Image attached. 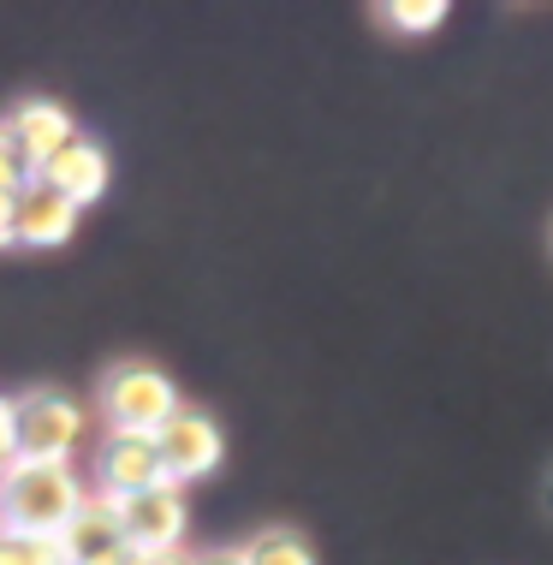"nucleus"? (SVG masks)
Masks as SVG:
<instances>
[{"label":"nucleus","instance_id":"nucleus-7","mask_svg":"<svg viewBox=\"0 0 553 565\" xmlns=\"http://www.w3.org/2000/svg\"><path fill=\"white\" fill-rule=\"evenodd\" d=\"M167 470H161V452H156V435H102L96 447V494H114V500H131L143 488H161Z\"/></svg>","mask_w":553,"mask_h":565},{"label":"nucleus","instance_id":"nucleus-6","mask_svg":"<svg viewBox=\"0 0 553 565\" xmlns=\"http://www.w3.org/2000/svg\"><path fill=\"white\" fill-rule=\"evenodd\" d=\"M54 542H60V559L66 565H131V542L119 530V507L107 494H89L78 518Z\"/></svg>","mask_w":553,"mask_h":565},{"label":"nucleus","instance_id":"nucleus-16","mask_svg":"<svg viewBox=\"0 0 553 565\" xmlns=\"http://www.w3.org/2000/svg\"><path fill=\"white\" fill-rule=\"evenodd\" d=\"M19 244V209H12V191H0V250Z\"/></svg>","mask_w":553,"mask_h":565},{"label":"nucleus","instance_id":"nucleus-12","mask_svg":"<svg viewBox=\"0 0 553 565\" xmlns=\"http://www.w3.org/2000/svg\"><path fill=\"white\" fill-rule=\"evenodd\" d=\"M0 565H66V559H60L54 536H19V530H0Z\"/></svg>","mask_w":553,"mask_h":565},{"label":"nucleus","instance_id":"nucleus-5","mask_svg":"<svg viewBox=\"0 0 553 565\" xmlns=\"http://www.w3.org/2000/svg\"><path fill=\"white\" fill-rule=\"evenodd\" d=\"M156 452H161V470H167V482H203L221 470V458H226V435H221V423L209 417V411H191V405H179L173 417L161 423V435H156Z\"/></svg>","mask_w":553,"mask_h":565},{"label":"nucleus","instance_id":"nucleus-17","mask_svg":"<svg viewBox=\"0 0 553 565\" xmlns=\"http://www.w3.org/2000/svg\"><path fill=\"white\" fill-rule=\"evenodd\" d=\"M131 565H191L184 554H131Z\"/></svg>","mask_w":553,"mask_h":565},{"label":"nucleus","instance_id":"nucleus-14","mask_svg":"<svg viewBox=\"0 0 553 565\" xmlns=\"http://www.w3.org/2000/svg\"><path fill=\"white\" fill-rule=\"evenodd\" d=\"M440 19H447L440 0H393L387 7V24H398V30H435Z\"/></svg>","mask_w":553,"mask_h":565},{"label":"nucleus","instance_id":"nucleus-19","mask_svg":"<svg viewBox=\"0 0 553 565\" xmlns=\"http://www.w3.org/2000/svg\"><path fill=\"white\" fill-rule=\"evenodd\" d=\"M547 500H553V482H547Z\"/></svg>","mask_w":553,"mask_h":565},{"label":"nucleus","instance_id":"nucleus-9","mask_svg":"<svg viewBox=\"0 0 553 565\" xmlns=\"http://www.w3.org/2000/svg\"><path fill=\"white\" fill-rule=\"evenodd\" d=\"M12 209H19V244L30 250H54V244H66L78 233V203H66L54 185H42V179H30V185L12 196Z\"/></svg>","mask_w":553,"mask_h":565},{"label":"nucleus","instance_id":"nucleus-8","mask_svg":"<svg viewBox=\"0 0 553 565\" xmlns=\"http://www.w3.org/2000/svg\"><path fill=\"white\" fill-rule=\"evenodd\" d=\"M7 131H12V143L24 149L30 167H49L60 149L78 137V119L60 108V102H49V96H30V102H19V108H12Z\"/></svg>","mask_w":553,"mask_h":565},{"label":"nucleus","instance_id":"nucleus-13","mask_svg":"<svg viewBox=\"0 0 553 565\" xmlns=\"http://www.w3.org/2000/svg\"><path fill=\"white\" fill-rule=\"evenodd\" d=\"M30 179H36V167L24 161V149L12 143V131H7V126H0V191L19 196V191L30 185Z\"/></svg>","mask_w":553,"mask_h":565},{"label":"nucleus","instance_id":"nucleus-2","mask_svg":"<svg viewBox=\"0 0 553 565\" xmlns=\"http://www.w3.org/2000/svg\"><path fill=\"white\" fill-rule=\"evenodd\" d=\"M173 411H179V387L156 363H114L102 375V417L114 435H161V423Z\"/></svg>","mask_w":553,"mask_h":565},{"label":"nucleus","instance_id":"nucleus-1","mask_svg":"<svg viewBox=\"0 0 553 565\" xmlns=\"http://www.w3.org/2000/svg\"><path fill=\"white\" fill-rule=\"evenodd\" d=\"M84 500H89V488L72 465H24V458H12L0 470V530L60 536L78 518Z\"/></svg>","mask_w":553,"mask_h":565},{"label":"nucleus","instance_id":"nucleus-3","mask_svg":"<svg viewBox=\"0 0 553 565\" xmlns=\"http://www.w3.org/2000/svg\"><path fill=\"white\" fill-rule=\"evenodd\" d=\"M12 405H19V458L24 465H72V452L89 435L84 405L54 387H30Z\"/></svg>","mask_w":553,"mask_h":565},{"label":"nucleus","instance_id":"nucleus-10","mask_svg":"<svg viewBox=\"0 0 553 565\" xmlns=\"http://www.w3.org/2000/svg\"><path fill=\"white\" fill-rule=\"evenodd\" d=\"M36 179L42 185H54L66 203H96V196L107 191V179H114V167H107V149L102 143H89V137H72L66 149L49 161V167H36Z\"/></svg>","mask_w":553,"mask_h":565},{"label":"nucleus","instance_id":"nucleus-18","mask_svg":"<svg viewBox=\"0 0 553 565\" xmlns=\"http://www.w3.org/2000/svg\"><path fill=\"white\" fill-rule=\"evenodd\" d=\"M191 565H244V559H238V547H221V554H203V559H191Z\"/></svg>","mask_w":553,"mask_h":565},{"label":"nucleus","instance_id":"nucleus-11","mask_svg":"<svg viewBox=\"0 0 553 565\" xmlns=\"http://www.w3.org/2000/svg\"><path fill=\"white\" fill-rule=\"evenodd\" d=\"M238 559H244V565H316V547L304 542L298 530L268 524V530H256V536L238 547Z\"/></svg>","mask_w":553,"mask_h":565},{"label":"nucleus","instance_id":"nucleus-20","mask_svg":"<svg viewBox=\"0 0 553 565\" xmlns=\"http://www.w3.org/2000/svg\"><path fill=\"white\" fill-rule=\"evenodd\" d=\"M0 470H7V465H0Z\"/></svg>","mask_w":553,"mask_h":565},{"label":"nucleus","instance_id":"nucleus-15","mask_svg":"<svg viewBox=\"0 0 553 565\" xmlns=\"http://www.w3.org/2000/svg\"><path fill=\"white\" fill-rule=\"evenodd\" d=\"M19 458V405L0 399V465H12Z\"/></svg>","mask_w":553,"mask_h":565},{"label":"nucleus","instance_id":"nucleus-4","mask_svg":"<svg viewBox=\"0 0 553 565\" xmlns=\"http://www.w3.org/2000/svg\"><path fill=\"white\" fill-rule=\"evenodd\" d=\"M114 500V494H107ZM119 507V530H126L131 554H184V530H191V507H184V488L161 482L143 488L131 500H114Z\"/></svg>","mask_w":553,"mask_h":565}]
</instances>
